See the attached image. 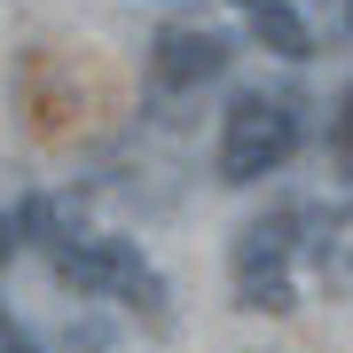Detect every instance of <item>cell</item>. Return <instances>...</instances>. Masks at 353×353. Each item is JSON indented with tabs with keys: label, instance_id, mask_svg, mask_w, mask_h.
Instances as JSON below:
<instances>
[{
	"label": "cell",
	"instance_id": "3",
	"mask_svg": "<svg viewBox=\"0 0 353 353\" xmlns=\"http://www.w3.org/2000/svg\"><path fill=\"white\" fill-rule=\"evenodd\" d=\"M299 150V110H290L283 94H236L228 102V126H220V181H259V173H275V165Z\"/></svg>",
	"mask_w": 353,
	"mask_h": 353
},
{
	"label": "cell",
	"instance_id": "8",
	"mask_svg": "<svg viewBox=\"0 0 353 353\" xmlns=\"http://www.w3.org/2000/svg\"><path fill=\"white\" fill-rule=\"evenodd\" d=\"M16 243H24V236H16V220H8V212H0V267H8V259H16Z\"/></svg>",
	"mask_w": 353,
	"mask_h": 353
},
{
	"label": "cell",
	"instance_id": "5",
	"mask_svg": "<svg viewBox=\"0 0 353 353\" xmlns=\"http://www.w3.org/2000/svg\"><path fill=\"white\" fill-rule=\"evenodd\" d=\"M243 24H252V39L275 48L283 63H306V55H314V32H306V16L290 8V0H243Z\"/></svg>",
	"mask_w": 353,
	"mask_h": 353
},
{
	"label": "cell",
	"instance_id": "9",
	"mask_svg": "<svg viewBox=\"0 0 353 353\" xmlns=\"http://www.w3.org/2000/svg\"><path fill=\"white\" fill-rule=\"evenodd\" d=\"M345 32H353V0H345Z\"/></svg>",
	"mask_w": 353,
	"mask_h": 353
},
{
	"label": "cell",
	"instance_id": "2",
	"mask_svg": "<svg viewBox=\"0 0 353 353\" xmlns=\"http://www.w3.org/2000/svg\"><path fill=\"white\" fill-rule=\"evenodd\" d=\"M290 243H299V212H259L236 228L228 243V275H236V306L252 314H290L299 290H290Z\"/></svg>",
	"mask_w": 353,
	"mask_h": 353
},
{
	"label": "cell",
	"instance_id": "1",
	"mask_svg": "<svg viewBox=\"0 0 353 353\" xmlns=\"http://www.w3.org/2000/svg\"><path fill=\"white\" fill-rule=\"evenodd\" d=\"M55 275H63V290H79V299H126V306H141L150 330H165V283L150 275V259H141L126 236H71V243H55Z\"/></svg>",
	"mask_w": 353,
	"mask_h": 353
},
{
	"label": "cell",
	"instance_id": "4",
	"mask_svg": "<svg viewBox=\"0 0 353 353\" xmlns=\"http://www.w3.org/2000/svg\"><path fill=\"white\" fill-rule=\"evenodd\" d=\"M228 63H236V39L212 32V24H165L157 48H150V79H157V94H196V87H212Z\"/></svg>",
	"mask_w": 353,
	"mask_h": 353
},
{
	"label": "cell",
	"instance_id": "7",
	"mask_svg": "<svg viewBox=\"0 0 353 353\" xmlns=\"http://www.w3.org/2000/svg\"><path fill=\"white\" fill-rule=\"evenodd\" d=\"M0 353H39V345L24 338V322H8V314H0Z\"/></svg>",
	"mask_w": 353,
	"mask_h": 353
},
{
	"label": "cell",
	"instance_id": "6",
	"mask_svg": "<svg viewBox=\"0 0 353 353\" xmlns=\"http://www.w3.org/2000/svg\"><path fill=\"white\" fill-rule=\"evenodd\" d=\"M330 150H338V165L353 173V87H345V102H338V126H330Z\"/></svg>",
	"mask_w": 353,
	"mask_h": 353
}]
</instances>
